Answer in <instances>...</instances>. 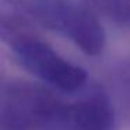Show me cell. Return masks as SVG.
Wrapping results in <instances>:
<instances>
[{
  "label": "cell",
  "mask_w": 130,
  "mask_h": 130,
  "mask_svg": "<svg viewBox=\"0 0 130 130\" xmlns=\"http://www.w3.org/2000/svg\"><path fill=\"white\" fill-rule=\"evenodd\" d=\"M96 17H104L120 27L130 25V0H80Z\"/></svg>",
  "instance_id": "52a82bcc"
},
{
  "label": "cell",
  "mask_w": 130,
  "mask_h": 130,
  "mask_svg": "<svg viewBox=\"0 0 130 130\" xmlns=\"http://www.w3.org/2000/svg\"><path fill=\"white\" fill-rule=\"evenodd\" d=\"M116 124L118 113L108 91L92 84L76 101L63 102L46 130H116Z\"/></svg>",
  "instance_id": "277c9868"
},
{
  "label": "cell",
  "mask_w": 130,
  "mask_h": 130,
  "mask_svg": "<svg viewBox=\"0 0 130 130\" xmlns=\"http://www.w3.org/2000/svg\"><path fill=\"white\" fill-rule=\"evenodd\" d=\"M9 77V66H7V59L4 53L0 51V84H3Z\"/></svg>",
  "instance_id": "ba28073f"
},
{
  "label": "cell",
  "mask_w": 130,
  "mask_h": 130,
  "mask_svg": "<svg viewBox=\"0 0 130 130\" xmlns=\"http://www.w3.org/2000/svg\"><path fill=\"white\" fill-rule=\"evenodd\" d=\"M14 57L28 73L62 92H78L87 85L88 74L53 49L38 34L13 49Z\"/></svg>",
  "instance_id": "3957f363"
},
{
  "label": "cell",
  "mask_w": 130,
  "mask_h": 130,
  "mask_svg": "<svg viewBox=\"0 0 130 130\" xmlns=\"http://www.w3.org/2000/svg\"><path fill=\"white\" fill-rule=\"evenodd\" d=\"M62 104L45 85L7 78L0 84V130H46Z\"/></svg>",
  "instance_id": "7a4b0ae2"
},
{
  "label": "cell",
  "mask_w": 130,
  "mask_h": 130,
  "mask_svg": "<svg viewBox=\"0 0 130 130\" xmlns=\"http://www.w3.org/2000/svg\"><path fill=\"white\" fill-rule=\"evenodd\" d=\"M38 34L37 25L32 21L15 11L0 7V42L11 51Z\"/></svg>",
  "instance_id": "5b68a950"
},
{
  "label": "cell",
  "mask_w": 130,
  "mask_h": 130,
  "mask_svg": "<svg viewBox=\"0 0 130 130\" xmlns=\"http://www.w3.org/2000/svg\"><path fill=\"white\" fill-rule=\"evenodd\" d=\"M112 92H108L113 102L116 113L130 119V57L119 62L110 74Z\"/></svg>",
  "instance_id": "8992f818"
},
{
  "label": "cell",
  "mask_w": 130,
  "mask_h": 130,
  "mask_svg": "<svg viewBox=\"0 0 130 130\" xmlns=\"http://www.w3.org/2000/svg\"><path fill=\"white\" fill-rule=\"evenodd\" d=\"M0 7L60 34L88 56H98L105 48L101 20L80 0H0Z\"/></svg>",
  "instance_id": "6da1fadb"
}]
</instances>
